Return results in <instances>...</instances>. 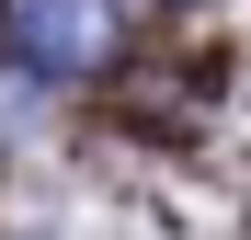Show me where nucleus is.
Returning a JSON list of instances; mask_svg holds the SVG:
<instances>
[{
	"mask_svg": "<svg viewBox=\"0 0 251 240\" xmlns=\"http://www.w3.org/2000/svg\"><path fill=\"white\" fill-rule=\"evenodd\" d=\"M23 46L46 57V69H92V57H114V12L103 0H23Z\"/></svg>",
	"mask_w": 251,
	"mask_h": 240,
	"instance_id": "f257e3e1",
	"label": "nucleus"
}]
</instances>
